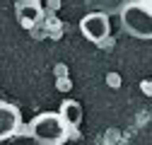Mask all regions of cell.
<instances>
[{
    "label": "cell",
    "mask_w": 152,
    "mask_h": 145,
    "mask_svg": "<svg viewBox=\"0 0 152 145\" xmlns=\"http://www.w3.org/2000/svg\"><path fill=\"white\" fill-rule=\"evenodd\" d=\"M121 27L135 39H152V12L142 3H128L121 12Z\"/></svg>",
    "instance_id": "6da1fadb"
},
{
    "label": "cell",
    "mask_w": 152,
    "mask_h": 145,
    "mask_svg": "<svg viewBox=\"0 0 152 145\" xmlns=\"http://www.w3.org/2000/svg\"><path fill=\"white\" fill-rule=\"evenodd\" d=\"M31 135L41 145H61L68 138V128L63 126L58 114H39L31 121Z\"/></svg>",
    "instance_id": "7a4b0ae2"
},
{
    "label": "cell",
    "mask_w": 152,
    "mask_h": 145,
    "mask_svg": "<svg viewBox=\"0 0 152 145\" xmlns=\"http://www.w3.org/2000/svg\"><path fill=\"white\" fill-rule=\"evenodd\" d=\"M80 29H82V34L87 36L89 41L102 44V41H106V39H109V34H111V20H109L106 15L89 12L87 17H82Z\"/></svg>",
    "instance_id": "3957f363"
},
{
    "label": "cell",
    "mask_w": 152,
    "mask_h": 145,
    "mask_svg": "<svg viewBox=\"0 0 152 145\" xmlns=\"http://www.w3.org/2000/svg\"><path fill=\"white\" fill-rule=\"evenodd\" d=\"M17 128H20V111L12 104L0 102V140L15 135Z\"/></svg>",
    "instance_id": "277c9868"
},
{
    "label": "cell",
    "mask_w": 152,
    "mask_h": 145,
    "mask_svg": "<svg viewBox=\"0 0 152 145\" xmlns=\"http://www.w3.org/2000/svg\"><path fill=\"white\" fill-rule=\"evenodd\" d=\"M58 116H61V121H63L65 128H77L80 121H82V106H80V102H75V99H65V102L61 104Z\"/></svg>",
    "instance_id": "5b68a950"
},
{
    "label": "cell",
    "mask_w": 152,
    "mask_h": 145,
    "mask_svg": "<svg viewBox=\"0 0 152 145\" xmlns=\"http://www.w3.org/2000/svg\"><path fill=\"white\" fill-rule=\"evenodd\" d=\"M85 3H87V7L92 12H99V15L111 17V15H118L128 5V0H85Z\"/></svg>",
    "instance_id": "8992f818"
},
{
    "label": "cell",
    "mask_w": 152,
    "mask_h": 145,
    "mask_svg": "<svg viewBox=\"0 0 152 145\" xmlns=\"http://www.w3.org/2000/svg\"><path fill=\"white\" fill-rule=\"evenodd\" d=\"M41 17V10L36 3H20V10H17V20H20L22 27H34Z\"/></svg>",
    "instance_id": "52a82bcc"
},
{
    "label": "cell",
    "mask_w": 152,
    "mask_h": 145,
    "mask_svg": "<svg viewBox=\"0 0 152 145\" xmlns=\"http://www.w3.org/2000/svg\"><path fill=\"white\" fill-rule=\"evenodd\" d=\"M70 87H72V85H70L68 78H58V89H61V92H68Z\"/></svg>",
    "instance_id": "ba28073f"
},
{
    "label": "cell",
    "mask_w": 152,
    "mask_h": 145,
    "mask_svg": "<svg viewBox=\"0 0 152 145\" xmlns=\"http://www.w3.org/2000/svg\"><path fill=\"white\" fill-rule=\"evenodd\" d=\"M140 89H142L145 94H152V82H150V80H142V82H140Z\"/></svg>",
    "instance_id": "9c48e42d"
},
{
    "label": "cell",
    "mask_w": 152,
    "mask_h": 145,
    "mask_svg": "<svg viewBox=\"0 0 152 145\" xmlns=\"http://www.w3.org/2000/svg\"><path fill=\"white\" fill-rule=\"evenodd\" d=\"M56 72H58V78H65V65L58 63V65H56Z\"/></svg>",
    "instance_id": "30bf717a"
}]
</instances>
